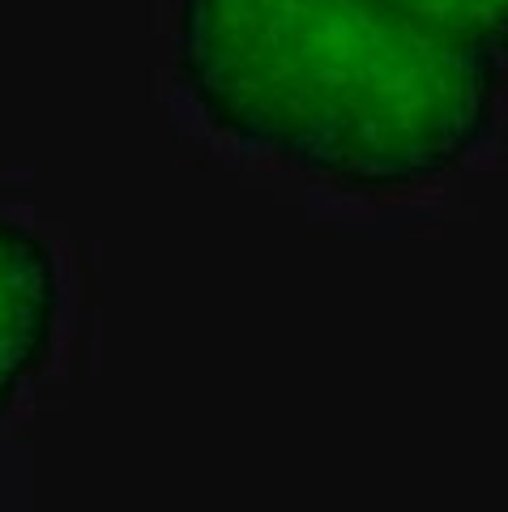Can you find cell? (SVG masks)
<instances>
[{
  "label": "cell",
  "instance_id": "cell-1",
  "mask_svg": "<svg viewBox=\"0 0 508 512\" xmlns=\"http://www.w3.org/2000/svg\"><path fill=\"white\" fill-rule=\"evenodd\" d=\"M180 73L222 133L385 192L483 146L504 60L385 0H180Z\"/></svg>",
  "mask_w": 508,
  "mask_h": 512
},
{
  "label": "cell",
  "instance_id": "cell-2",
  "mask_svg": "<svg viewBox=\"0 0 508 512\" xmlns=\"http://www.w3.org/2000/svg\"><path fill=\"white\" fill-rule=\"evenodd\" d=\"M60 308L52 248L0 218V414L43 367Z\"/></svg>",
  "mask_w": 508,
  "mask_h": 512
},
{
  "label": "cell",
  "instance_id": "cell-3",
  "mask_svg": "<svg viewBox=\"0 0 508 512\" xmlns=\"http://www.w3.org/2000/svg\"><path fill=\"white\" fill-rule=\"evenodd\" d=\"M385 5L457 43H470L500 60L508 56V0H385Z\"/></svg>",
  "mask_w": 508,
  "mask_h": 512
}]
</instances>
